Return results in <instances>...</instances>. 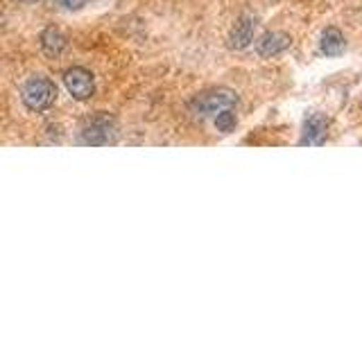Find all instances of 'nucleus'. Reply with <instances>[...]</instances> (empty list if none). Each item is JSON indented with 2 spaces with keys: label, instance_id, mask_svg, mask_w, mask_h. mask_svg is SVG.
<instances>
[{
  "label": "nucleus",
  "instance_id": "1",
  "mask_svg": "<svg viewBox=\"0 0 362 339\" xmlns=\"http://www.w3.org/2000/svg\"><path fill=\"white\" fill-rule=\"evenodd\" d=\"M238 95L231 88H211L199 93L195 100L190 102V111L197 118H215L224 109H235Z\"/></svg>",
  "mask_w": 362,
  "mask_h": 339
},
{
  "label": "nucleus",
  "instance_id": "2",
  "mask_svg": "<svg viewBox=\"0 0 362 339\" xmlns=\"http://www.w3.org/2000/svg\"><path fill=\"white\" fill-rule=\"evenodd\" d=\"M118 138V124L109 113H100L84 122L82 131H79V143L100 147V145H111Z\"/></svg>",
  "mask_w": 362,
  "mask_h": 339
},
{
  "label": "nucleus",
  "instance_id": "3",
  "mask_svg": "<svg viewBox=\"0 0 362 339\" xmlns=\"http://www.w3.org/2000/svg\"><path fill=\"white\" fill-rule=\"evenodd\" d=\"M21 97H23V102H25V107L30 111L41 113V111L50 109L54 105L57 86L50 82L48 77H32L25 82V86H23Z\"/></svg>",
  "mask_w": 362,
  "mask_h": 339
},
{
  "label": "nucleus",
  "instance_id": "4",
  "mask_svg": "<svg viewBox=\"0 0 362 339\" xmlns=\"http://www.w3.org/2000/svg\"><path fill=\"white\" fill-rule=\"evenodd\" d=\"M326 138H328V118L324 116V113L310 111L308 116L303 118L299 145H303V147H317V145H324Z\"/></svg>",
  "mask_w": 362,
  "mask_h": 339
},
{
  "label": "nucleus",
  "instance_id": "5",
  "mask_svg": "<svg viewBox=\"0 0 362 339\" xmlns=\"http://www.w3.org/2000/svg\"><path fill=\"white\" fill-rule=\"evenodd\" d=\"M64 84L68 88V93H71L75 100H88L95 90L93 75H90L82 66H75V68H71V71H66Z\"/></svg>",
  "mask_w": 362,
  "mask_h": 339
},
{
  "label": "nucleus",
  "instance_id": "6",
  "mask_svg": "<svg viewBox=\"0 0 362 339\" xmlns=\"http://www.w3.org/2000/svg\"><path fill=\"white\" fill-rule=\"evenodd\" d=\"M254 32H256V16L254 14H243L233 23L229 32V48L231 50H247L254 43Z\"/></svg>",
  "mask_w": 362,
  "mask_h": 339
},
{
  "label": "nucleus",
  "instance_id": "7",
  "mask_svg": "<svg viewBox=\"0 0 362 339\" xmlns=\"http://www.w3.org/2000/svg\"><path fill=\"white\" fill-rule=\"evenodd\" d=\"M290 45H292L290 34H286V32H265L263 37L256 41V52L260 56H265V59H269V56H276L281 52H286Z\"/></svg>",
  "mask_w": 362,
  "mask_h": 339
},
{
  "label": "nucleus",
  "instance_id": "8",
  "mask_svg": "<svg viewBox=\"0 0 362 339\" xmlns=\"http://www.w3.org/2000/svg\"><path fill=\"white\" fill-rule=\"evenodd\" d=\"M320 50L324 56H339L346 50V39L337 28H326L320 39Z\"/></svg>",
  "mask_w": 362,
  "mask_h": 339
},
{
  "label": "nucleus",
  "instance_id": "9",
  "mask_svg": "<svg viewBox=\"0 0 362 339\" xmlns=\"http://www.w3.org/2000/svg\"><path fill=\"white\" fill-rule=\"evenodd\" d=\"M66 45H68V41L64 37V32H59L57 28H48L41 34V48L50 59H57L59 54H64Z\"/></svg>",
  "mask_w": 362,
  "mask_h": 339
},
{
  "label": "nucleus",
  "instance_id": "10",
  "mask_svg": "<svg viewBox=\"0 0 362 339\" xmlns=\"http://www.w3.org/2000/svg\"><path fill=\"white\" fill-rule=\"evenodd\" d=\"M213 124H215V129H218V131H222V133H231V131L238 127V118H235L233 109H224V111H220L218 116L213 118Z\"/></svg>",
  "mask_w": 362,
  "mask_h": 339
},
{
  "label": "nucleus",
  "instance_id": "11",
  "mask_svg": "<svg viewBox=\"0 0 362 339\" xmlns=\"http://www.w3.org/2000/svg\"><path fill=\"white\" fill-rule=\"evenodd\" d=\"M28 3H37V0H28Z\"/></svg>",
  "mask_w": 362,
  "mask_h": 339
}]
</instances>
